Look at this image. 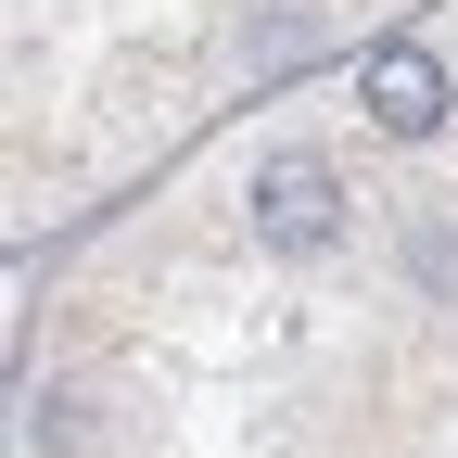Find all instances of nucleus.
<instances>
[{
  "instance_id": "f257e3e1",
  "label": "nucleus",
  "mask_w": 458,
  "mask_h": 458,
  "mask_svg": "<svg viewBox=\"0 0 458 458\" xmlns=\"http://www.w3.org/2000/svg\"><path fill=\"white\" fill-rule=\"evenodd\" d=\"M331 216H344V179H331L318 153H267V165H255V242L318 255V242H331Z\"/></svg>"
},
{
  "instance_id": "f03ea898",
  "label": "nucleus",
  "mask_w": 458,
  "mask_h": 458,
  "mask_svg": "<svg viewBox=\"0 0 458 458\" xmlns=\"http://www.w3.org/2000/svg\"><path fill=\"white\" fill-rule=\"evenodd\" d=\"M357 102H369V128H382V140H433V128H445V64L394 38V51H369Z\"/></svg>"
}]
</instances>
